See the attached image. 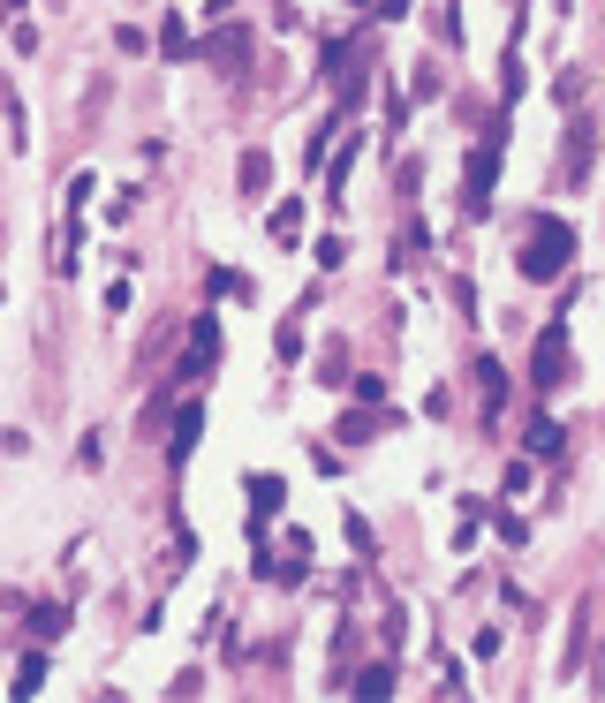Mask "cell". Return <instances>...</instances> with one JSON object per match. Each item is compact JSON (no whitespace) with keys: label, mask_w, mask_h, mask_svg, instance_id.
Wrapping results in <instances>:
<instances>
[{"label":"cell","mask_w":605,"mask_h":703,"mask_svg":"<svg viewBox=\"0 0 605 703\" xmlns=\"http://www.w3.org/2000/svg\"><path fill=\"white\" fill-rule=\"evenodd\" d=\"M530 371H537V386H560V378H568V333H545V341H537V363H530Z\"/></svg>","instance_id":"7a4b0ae2"},{"label":"cell","mask_w":605,"mask_h":703,"mask_svg":"<svg viewBox=\"0 0 605 703\" xmlns=\"http://www.w3.org/2000/svg\"><path fill=\"white\" fill-rule=\"evenodd\" d=\"M568 250H575V227H568V220H537L530 242H522V273H530V280L568 273Z\"/></svg>","instance_id":"6da1fadb"},{"label":"cell","mask_w":605,"mask_h":703,"mask_svg":"<svg viewBox=\"0 0 605 703\" xmlns=\"http://www.w3.org/2000/svg\"><path fill=\"white\" fill-rule=\"evenodd\" d=\"M530 454H537V462H545V454H560V424H537V431H530Z\"/></svg>","instance_id":"5b68a950"},{"label":"cell","mask_w":605,"mask_h":703,"mask_svg":"<svg viewBox=\"0 0 605 703\" xmlns=\"http://www.w3.org/2000/svg\"><path fill=\"white\" fill-rule=\"evenodd\" d=\"M590 144H598V129L575 121V129H568V182H583V174H590Z\"/></svg>","instance_id":"3957f363"},{"label":"cell","mask_w":605,"mask_h":703,"mask_svg":"<svg viewBox=\"0 0 605 703\" xmlns=\"http://www.w3.org/2000/svg\"><path fill=\"white\" fill-rule=\"evenodd\" d=\"M356 696H394V673H386V666H371V673L356 681Z\"/></svg>","instance_id":"277c9868"},{"label":"cell","mask_w":605,"mask_h":703,"mask_svg":"<svg viewBox=\"0 0 605 703\" xmlns=\"http://www.w3.org/2000/svg\"><path fill=\"white\" fill-rule=\"evenodd\" d=\"M242 189H250V197L265 189V152H250V159H242Z\"/></svg>","instance_id":"8992f818"}]
</instances>
